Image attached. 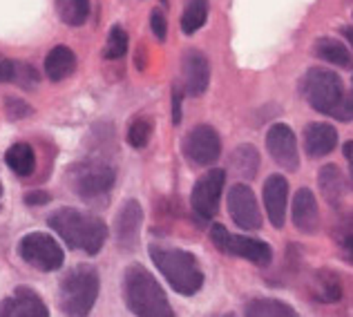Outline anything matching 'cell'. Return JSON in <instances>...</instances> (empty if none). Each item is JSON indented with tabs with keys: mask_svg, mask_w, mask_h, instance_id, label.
<instances>
[{
	"mask_svg": "<svg viewBox=\"0 0 353 317\" xmlns=\"http://www.w3.org/2000/svg\"><path fill=\"white\" fill-rule=\"evenodd\" d=\"M351 96H353V90H351Z\"/></svg>",
	"mask_w": 353,
	"mask_h": 317,
	"instance_id": "cell-41",
	"label": "cell"
},
{
	"mask_svg": "<svg viewBox=\"0 0 353 317\" xmlns=\"http://www.w3.org/2000/svg\"><path fill=\"white\" fill-rule=\"evenodd\" d=\"M14 74V61H9L7 56L0 54V83H9Z\"/></svg>",
	"mask_w": 353,
	"mask_h": 317,
	"instance_id": "cell-35",
	"label": "cell"
},
{
	"mask_svg": "<svg viewBox=\"0 0 353 317\" xmlns=\"http://www.w3.org/2000/svg\"><path fill=\"white\" fill-rule=\"evenodd\" d=\"M52 201V194L45 190H34L25 194V203L27 206H45V203Z\"/></svg>",
	"mask_w": 353,
	"mask_h": 317,
	"instance_id": "cell-34",
	"label": "cell"
},
{
	"mask_svg": "<svg viewBox=\"0 0 353 317\" xmlns=\"http://www.w3.org/2000/svg\"><path fill=\"white\" fill-rule=\"evenodd\" d=\"M293 223L304 235H313L320 230V208L315 201V194L309 188H300L293 197Z\"/></svg>",
	"mask_w": 353,
	"mask_h": 317,
	"instance_id": "cell-17",
	"label": "cell"
},
{
	"mask_svg": "<svg viewBox=\"0 0 353 317\" xmlns=\"http://www.w3.org/2000/svg\"><path fill=\"white\" fill-rule=\"evenodd\" d=\"M266 147L268 154L273 156V161L284 167V170L295 172L300 167V152H297V141L295 134L289 125L275 123L266 132Z\"/></svg>",
	"mask_w": 353,
	"mask_h": 317,
	"instance_id": "cell-12",
	"label": "cell"
},
{
	"mask_svg": "<svg viewBox=\"0 0 353 317\" xmlns=\"http://www.w3.org/2000/svg\"><path fill=\"white\" fill-rule=\"evenodd\" d=\"M338 244L342 248V257L353 264V214H349L338 230Z\"/></svg>",
	"mask_w": 353,
	"mask_h": 317,
	"instance_id": "cell-31",
	"label": "cell"
},
{
	"mask_svg": "<svg viewBox=\"0 0 353 317\" xmlns=\"http://www.w3.org/2000/svg\"><path fill=\"white\" fill-rule=\"evenodd\" d=\"M304 96L309 105L320 114L338 121L353 119V96L347 94L345 85L336 72L324 68H311L304 76Z\"/></svg>",
	"mask_w": 353,
	"mask_h": 317,
	"instance_id": "cell-2",
	"label": "cell"
},
{
	"mask_svg": "<svg viewBox=\"0 0 353 317\" xmlns=\"http://www.w3.org/2000/svg\"><path fill=\"white\" fill-rule=\"evenodd\" d=\"M150 257L159 273L168 279V284L179 295H197L203 286V270L197 257L181 248H165V246H150Z\"/></svg>",
	"mask_w": 353,
	"mask_h": 317,
	"instance_id": "cell-4",
	"label": "cell"
},
{
	"mask_svg": "<svg viewBox=\"0 0 353 317\" xmlns=\"http://www.w3.org/2000/svg\"><path fill=\"white\" fill-rule=\"evenodd\" d=\"M152 121L148 116H137L132 123L128 127V143L134 147V150H141L148 143H150V136H152Z\"/></svg>",
	"mask_w": 353,
	"mask_h": 317,
	"instance_id": "cell-28",
	"label": "cell"
},
{
	"mask_svg": "<svg viewBox=\"0 0 353 317\" xmlns=\"http://www.w3.org/2000/svg\"><path fill=\"white\" fill-rule=\"evenodd\" d=\"M340 34L345 36V39H347V43H349L351 48H353V27H351V25H345V27H340Z\"/></svg>",
	"mask_w": 353,
	"mask_h": 317,
	"instance_id": "cell-38",
	"label": "cell"
},
{
	"mask_svg": "<svg viewBox=\"0 0 353 317\" xmlns=\"http://www.w3.org/2000/svg\"><path fill=\"white\" fill-rule=\"evenodd\" d=\"M12 81L16 85H21L23 90H34L39 85V74L32 68L30 63H14V74Z\"/></svg>",
	"mask_w": 353,
	"mask_h": 317,
	"instance_id": "cell-30",
	"label": "cell"
},
{
	"mask_svg": "<svg viewBox=\"0 0 353 317\" xmlns=\"http://www.w3.org/2000/svg\"><path fill=\"white\" fill-rule=\"evenodd\" d=\"M50 228L72 250H83L85 255H99L108 239V226L94 214L77 208H59L50 214Z\"/></svg>",
	"mask_w": 353,
	"mask_h": 317,
	"instance_id": "cell-1",
	"label": "cell"
},
{
	"mask_svg": "<svg viewBox=\"0 0 353 317\" xmlns=\"http://www.w3.org/2000/svg\"><path fill=\"white\" fill-rule=\"evenodd\" d=\"M208 21V0H185L183 14H181V30L183 34L199 32Z\"/></svg>",
	"mask_w": 353,
	"mask_h": 317,
	"instance_id": "cell-26",
	"label": "cell"
},
{
	"mask_svg": "<svg viewBox=\"0 0 353 317\" xmlns=\"http://www.w3.org/2000/svg\"><path fill=\"white\" fill-rule=\"evenodd\" d=\"M181 99H183L181 90L174 88V92H172V123L174 125L181 123Z\"/></svg>",
	"mask_w": 353,
	"mask_h": 317,
	"instance_id": "cell-36",
	"label": "cell"
},
{
	"mask_svg": "<svg viewBox=\"0 0 353 317\" xmlns=\"http://www.w3.org/2000/svg\"><path fill=\"white\" fill-rule=\"evenodd\" d=\"M181 150L192 165H212L221 154V139L215 127L197 125L183 136Z\"/></svg>",
	"mask_w": 353,
	"mask_h": 317,
	"instance_id": "cell-10",
	"label": "cell"
},
{
	"mask_svg": "<svg viewBox=\"0 0 353 317\" xmlns=\"http://www.w3.org/2000/svg\"><path fill=\"white\" fill-rule=\"evenodd\" d=\"M342 152H345V158L349 161V174H351V183H353V141H347Z\"/></svg>",
	"mask_w": 353,
	"mask_h": 317,
	"instance_id": "cell-37",
	"label": "cell"
},
{
	"mask_svg": "<svg viewBox=\"0 0 353 317\" xmlns=\"http://www.w3.org/2000/svg\"><path fill=\"white\" fill-rule=\"evenodd\" d=\"M18 255L23 257V262H27L36 270H43V273L59 270L65 262L63 248L48 232H30V235H25L21 244H18Z\"/></svg>",
	"mask_w": 353,
	"mask_h": 317,
	"instance_id": "cell-8",
	"label": "cell"
},
{
	"mask_svg": "<svg viewBox=\"0 0 353 317\" xmlns=\"http://www.w3.org/2000/svg\"><path fill=\"white\" fill-rule=\"evenodd\" d=\"M128 52V34L121 25H114L108 34V43L103 50V59L108 61H117Z\"/></svg>",
	"mask_w": 353,
	"mask_h": 317,
	"instance_id": "cell-29",
	"label": "cell"
},
{
	"mask_svg": "<svg viewBox=\"0 0 353 317\" xmlns=\"http://www.w3.org/2000/svg\"><path fill=\"white\" fill-rule=\"evenodd\" d=\"M244 317H300L291 304L275 297H257L250 300L244 309Z\"/></svg>",
	"mask_w": 353,
	"mask_h": 317,
	"instance_id": "cell-21",
	"label": "cell"
},
{
	"mask_svg": "<svg viewBox=\"0 0 353 317\" xmlns=\"http://www.w3.org/2000/svg\"><path fill=\"white\" fill-rule=\"evenodd\" d=\"M99 270L94 266L81 264L74 266L61 279L59 286V306L65 317H88L99 300Z\"/></svg>",
	"mask_w": 353,
	"mask_h": 317,
	"instance_id": "cell-5",
	"label": "cell"
},
{
	"mask_svg": "<svg viewBox=\"0 0 353 317\" xmlns=\"http://www.w3.org/2000/svg\"><path fill=\"white\" fill-rule=\"evenodd\" d=\"M59 16L65 25L81 27L88 21L90 14V0H57Z\"/></svg>",
	"mask_w": 353,
	"mask_h": 317,
	"instance_id": "cell-27",
	"label": "cell"
},
{
	"mask_svg": "<svg viewBox=\"0 0 353 317\" xmlns=\"http://www.w3.org/2000/svg\"><path fill=\"white\" fill-rule=\"evenodd\" d=\"M230 170H233L241 179H253L259 170V154L255 145L244 143L235 147V152L230 154Z\"/></svg>",
	"mask_w": 353,
	"mask_h": 317,
	"instance_id": "cell-23",
	"label": "cell"
},
{
	"mask_svg": "<svg viewBox=\"0 0 353 317\" xmlns=\"http://www.w3.org/2000/svg\"><path fill=\"white\" fill-rule=\"evenodd\" d=\"M210 241L221 250V253L241 257L255 266H268L273 262V248L268 246L266 241L253 239V237H241V235H230L221 223H215V226L210 228Z\"/></svg>",
	"mask_w": 353,
	"mask_h": 317,
	"instance_id": "cell-7",
	"label": "cell"
},
{
	"mask_svg": "<svg viewBox=\"0 0 353 317\" xmlns=\"http://www.w3.org/2000/svg\"><path fill=\"white\" fill-rule=\"evenodd\" d=\"M221 317H235V315H230V313H228V315H221Z\"/></svg>",
	"mask_w": 353,
	"mask_h": 317,
	"instance_id": "cell-39",
	"label": "cell"
},
{
	"mask_svg": "<svg viewBox=\"0 0 353 317\" xmlns=\"http://www.w3.org/2000/svg\"><path fill=\"white\" fill-rule=\"evenodd\" d=\"M123 297L137 317H174L161 284L148 268L132 264L123 275Z\"/></svg>",
	"mask_w": 353,
	"mask_h": 317,
	"instance_id": "cell-3",
	"label": "cell"
},
{
	"mask_svg": "<svg viewBox=\"0 0 353 317\" xmlns=\"http://www.w3.org/2000/svg\"><path fill=\"white\" fill-rule=\"evenodd\" d=\"M264 206L273 228H282L286 221V206H289V181L282 174H271L264 183Z\"/></svg>",
	"mask_w": 353,
	"mask_h": 317,
	"instance_id": "cell-15",
	"label": "cell"
},
{
	"mask_svg": "<svg viewBox=\"0 0 353 317\" xmlns=\"http://www.w3.org/2000/svg\"><path fill=\"white\" fill-rule=\"evenodd\" d=\"M0 317H50V309L32 288L18 286L0 302Z\"/></svg>",
	"mask_w": 353,
	"mask_h": 317,
	"instance_id": "cell-13",
	"label": "cell"
},
{
	"mask_svg": "<svg viewBox=\"0 0 353 317\" xmlns=\"http://www.w3.org/2000/svg\"><path fill=\"white\" fill-rule=\"evenodd\" d=\"M318 185H320V192L324 201L329 206L338 208L340 201L345 199V192H347V179L342 170L336 163H329V165H322L320 172H318Z\"/></svg>",
	"mask_w": 353,
	"mask_h": 317,
	"instance_id": "cell-19",
	"label": "cell"
},
{
	"mask_svg": "<svg viewBox=\"0 0 353 317\" xmlns=\"http://www.w3.org/2000/svg\"><path fill=\"white\" fill-rule=\"evenodd\" d=\"M5 112H7V119H12V121H21V119L32 116L34 108H32L30 103H25L23 99L7 96V99H5Z\"/></svg>",
	"mask_w": 353,
	"mask_h": 317,
	"instance_id": "cell-32",
	"label": "cell"
},
{
	"mask_svg": "<svg viewBox=\"0 0 353 317\" xmlns=\"http://www.w3.org/2000/svg\"><path fill=\"white\" fill-rule=\"evenodd\" d=\"M315 56L322 61H327L336 68H345V70H353V56L347 50L345 43H340L336 39H320L315 43Z\"/></svg>",
	"mask_w": 353,
	"mask_h": 317,
	"instance_id": "cell-22",
	"label": "cell"
},
{
	"mask_svg": "<svg viewBox=\"0 0 353 317\" xmlns=\"http://www.w3.org/2000/svg\"><path fill=\"white\" fill-rule=\"evenodd\" d=\"M224 183H226V172L221 167H212V170H208L194 183L190 194V206L194 217L199 221H210L217 214Z\"/></svg>",
	"mask_w": 353,
	"mask_h": 317,
	"instance_id": "cell-9",
	"label": "cell"
},
{
	"mask_svg": "<svg viewBox=\"0 0 353 317\" xmlns=\"http://www.w3.org/2000/svg\"><path fill=\"white\" fill-rule=\"evenodd\" d=\"M228 212L241 230L262 228V212H259L255 192L246 183H235L228 192Z\"/></svg>",
	"mask_w": 353,
	"mask_h": 317,
	"instance_id": "cell-11",
	"label": "cell"
},
{
	"mask_svg": "<svg viewBox=\"0 0 353 317\" xmlns=\"http://www.w3.org/2000/svg\"><path fill=\"white\" fill-rule=\"evenodd\" d=\"M141 226H143L141 203H139L137 199H128L123 206H121V210L117 212V219H114V232H117L119 246L134 248Z\"/></svg>",
	"mask_w": 353,
	"mask_h": 317,
	"instance_id": "cell-16",
	"label": "cell"
},
{
	"mask_svg": "<svg viewBox=\"0 0 353 317\" xmlns=\"http://www.w3.org/2000/svg\"><path fill=\"white\" fill-rule=\"evenodd\" d=\"M313 295L324 304H333L342 297V282L333 270H320L313 282Z\"/></svg>",
	"mask_w": 353,
	"mask_h": 317,
	"instance_id": "cell-25",
	"label": "cell"
},
{
	"mask_svg": "<svg viewBox=\"0 0 353 317\" xmlns=\"http://www.w3.org/2000/svg\"><path fill=\"white\" fill-rule=\"evenodd\" d=\"M0 197H3V185H0Z\"/></svg>",
	"mask_w": 353,
	"mask_h": 317,
	"instance_id": "cell-40",
	"label": "cell"
},
{
	"mask_svg": "<svg viewBox=\"0 0 353 317\" xmlns=\"http://www.w3.org/2000/svg\"><path fill=\"white\" fill-rule=\"evenodd\" d=\"M72 190L79 194L81 199H99L114 188L117 170L112 165L101 161H85L77 163L68 174Z\"/></svg>",
	"mask_w": 353,
	"mask_h": 317,
	"instance_id": "cell-6",
	"label": "cell"
},
{
	"mask_svg": "<svg viewBox=\"0 0 353 317\" xmlns=\"http://www.w3.org/2000/svg\"><path fill=\"white\" fill-rule=\"evenodd\" d=\"M74 70H77V54L70 48L57 45V48L50 50L48 59H45V74H48L50 81L59 83L63 79H68Z\"/></svg>",
	"mask_w": 353,
	"mask_h": 317,
	"instance_id": "cell-20",
	"label": "cell"
},
{
	"mask_svg": "<svg viewBox=\"0 0 353 317\" xmlns=\"http://www.w3.org/2000/svg\"><path fill=\"white\" fill-rule=\"evenodd\" d=\"M9 170L18 176H30L36 167V154L30 143H14L5 154Z\"/></svg>",
	"mask_w": 353,
	"mask_h": 317,
	"instance_id": "cell-24",
	"label": "cell"
},
{
	"mask_svg": "<svg viewBox=\"0 0 353 317\" xmlns=\"http://www.w3.org/2000/svg\"><path fill=\"white\" fill-rule=\"evenodd\" d=\"M338 145V130L329 123H311L304 130V150L311 158L331 154Z\"/></svg>",
	"mask_w": 353,
	"mask_h": 317,
	"instance_id": "cell-18",
	"label": "cell"
},
{
	"mask_svg": "<svg viewBox=\"0 0 353 317\" xmlns=\"http://www.w3.org/2000/svg\"><path fill=\"white\" fill-rule=\"evenodd\" d=\"M150 27H152V32H154L157 39L165 41V36H168V23H165V16H163L161 9H154V12H152Z\"/></svg>",
	"mask_w": 353,
	"mask_h": 317,
	"instance_id": "cell-33",
	"label": "cell"
},
{
	"mask_svg": "<svg viewBox=\"0 0 353 317\" xmlns=\"http://www.w3.org/2000/svg\"><path fill=\"white\" fill-rule=\"evenodd\" d=\"M181 79H183V88L188 94L192 96L203 94L210 83V65L206 56L197 50L185 52L181 61Z\"/></svg>",
	"mask_w": 353,
	"mask_h": 317,
	"instance_id": "cell-14",
	"label": "cell"
}]
</instances>
